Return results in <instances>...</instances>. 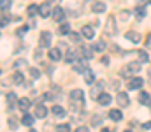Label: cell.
Returning <instances> with one entry per match:
<instances>
[{
  "label": "cell",
  "instance_id": "cell-33",
  "mask_svg": "<svg viewBox=\"0 0 151 132\" xmlns=\"http://www.w3.org/2000/svg\"><path fill=\"white\" fill-rule=\"evenodd\" d=\"M135 14H137V18H144V14H146L144 7H137V9H135Z\"/></svg>",
  "mask_w": 151,
  "mask_h": 132
},
{
  "label": "cell",
  "instance_id": "cell-6",
  "mask_svg": "<svg viewBox=\"0 0 151 132\" xmlns=\"http://www.w3.org/2000/svg\"><path fill=\"white\" fill-rule=\"evenodd\" d=\"M74 71L76 72H86L88 71V60L84 58V60H76L74 62Z\"/></svg>",
  "mask_w": 151,
  "mask_h": 132
},
{
  "label": "cell",
  "instance_id": "cell-14",
  "mask_svg": "<svg viewBox=\"0 0 151 132\" xmlns=\"http://www.w3.org/2000/svg\"><path fill=\"white\" fill-rule=\"evenodd\" d=\"M30 106H32V100H30V99H27V97H21V99L18 100V107H19V109H23V111H27Z\"/></svg>",
  "mask_w": 151,
  "mask_h": 132
},
{
  "label": "cell",
  "instance_id": "cell-34",
  "mask_svg": "<svg viewBox=\"0 0 151 132\" xmlns=\"http://www.w3.org/2000/svg\"><path fill=\"white\" fill-rule=\"evenodd\" d=\"M0 4H2V11H5V9H9V5H11V0H0Z\"/></svg>",
  "mask_w": 151,
  "mask_h": 132
},
{
  "label": "cell",
  "instance_id": "cell-47",
  "mask_svg": "<svg viewBox=\"0 0 151 132\" xmlns=\"http://www.w3.org/2000/svg\"><path fill=\"white\" fill-rule=\"evenodd\" d=\"M100 132H111V131H109V129H102Z\"/></svg>",
  "mask_w": 151,
  "mask_h": 132
},
{
  "label": "cell",
  "instance_id": "cell-20",
  "mask_svg": "<svg viewBox=\"0 0 151 132\" xmlns=\"http://www.w3.org/2000/svg\"><path fill=\"white\" fill-rule=\"evenodd\" d=\"M109 118H111L113 122H119V120L123 118V113H121L119 109H111V111H109Z\"/></svg>",
  "mask_w": 151,
  "mask_h": 132
},
{
  "label": "cell",
  "instance_id": "cell-25",
  "mask_svg": "<svg viewBox=\"0 0 151 132\" xmlns=\"http://www.w3.org/2000/svg\"><path fill=\"white\" fill-rule=\"evenodd\" d=\"M34 118H35V116H32V115H23V118H21V123L30 127V125L34 123Z\"/></svg>",
  "mask_w": 151,
  "mask_h": 132
},
{
  "label": "cell",
  "instance_id": "cell-8",
  "mask_svg": "<svg viewBox=\"0 0 151 132\" xmlns=\"http://www.w3.org/2000/svg\"><path fill=\"white\" fill-rule=\"evenodd\" d=\"M142 85H144V79H141V78H130V81H128L130 90H139V88H142Z\"/></svg>",
  "mask_w": 151,
  "mask_h": 132
},
{
  "label": "cell",
  "instance_id": "cell-39",
  "mask_svg": "<svg viewBox=\"0 0 151 132\" xmlns=\"http://www.w3.org/2000/svg\"><path fill=\"white\" fill-rule=\"evenodd\" d=\"M100 63H102V65H107V63H109V58H107V56H102V58H100Z\"/></svg>",
  "mask_w": 151,
  "mask_h": 132
},
{
  "label": "cell",
  "instance_id": "cell-29",
  "mask_svg": "<svg viewBox=\"0 0 151 132\" xmlns=\"http://www.w3.org/2000/svg\"><path fill=\"white\" fill-rule=\"evenodd\" d=\"M93 49L95 51H106V43L104 41H97V43L93 44Z\"/></svg>",
  "mask_w": 151,
  "mask_h": 132
},
{
  "label": "cell",
  "instance_id": "cell-31",
  "mask_svg": "<svg viewBox=\"0 0 151 132\" xmlns=\"http://www.w3.org/2000/svg\"><path fill=\"white\" fill-rule=\"evenodd\" d=\"M7 122H9V127H11L12 131H16V129H18V120H16V118H9Z\"/></svg>",
  "mask_w": 151,
  "mask_h": 132
},
{
  "label": "cell",
  "instance_id": "cell-18",
  "mask_svg": "<svg viewBox=\"0 0 151 132\" xmlns=\"http://www.w3.org/2000/svg\"><path fill=\"white\" fill-rule=\"evenodd\" d=\"M102 87H104V81H99V83H97L95 87L91 88V93H90V95H91L93 99H97V97H99V95L102 93V92H100V90H102Z\"/></svg>",
  "mask_w": 151,
  "mask_h": 132
},
{
  "label": "cell",
  "instance_id": "cell-38",
  "mask_svg": "<svg viewBox=\"0 0 151 132\" xmlns=\"http://www.w3.org/2000/svg\"><path fill=\"white\" fill-rule=\"evenodd\" d=\"M27 30H28L27 27H21V28H18V30H16V35H23V34H25Z\"/></svg>",
  "mask_w": 151,
  "mask_h": 132
},
{
  "label": "cell",
  "instance_id": "cell-3",
  "mask_svg": "<svg viewBox=\"0 0 151 132\" xmlns=\"http://www.w3.org/2000/svg\"><path fill=\"white\" fill-rule=\"evenodd\" d=\"M116 32H118V28H116V18H114L113 14L111 16H107V19H106V28H104V35H116Z\"/></svg>",
  "mask_w": 151,
  "mask_h": 132
},
{
  "label": "cell",
  "instance_id": "cell-37",
  "mask_svg": "<svg viewBox=\"0 0 151 132\" xmlns=\"http://www.w3.org/2000/svg\"><path fill=\"white\" fill-rule=\"evenodd\" d=\"M69 35H70V39H72V41H74V43H77V41H79V39H81V37H79V34H76V32H70V34H69Z\"/></svg>",
  "mask_w": 151,
  "mask_h": 132
},
{
  "label": "cell",
  "instance_id": "cell-17",
  "mask_svg": "<svg viewBox=\"0 0 151 132\" xmlns=\"http://www.w3.org/2000/svg\"><path fill=\"white\" fill-rule=\"evenodd\" d=\"M77 56H79V53H77V51H67L63 60H65L67 63H74L76 60H77Z\"/></svg>",
  "mask_w": 151,
  "mask_h": 132
},
{
  "label": "cell",
  "instance_id": "cell-50",
  "mask_svg": "<svg viewBox=\"0 0 151 132\" xmlns=\"http://www.w3.org/2000/svg\"><path fill=\"white\" fill-rule=\"evenodd\" d=\"M125 132H130V131H125Z\"/></svg>",
  "mask_w": 151,
  "mask_h": 132
},
{
  "label": "cell",
  "instance_id": "cell-45",
  "mask_svg": "<svg viewBox=\"0 0 151 132\" xmlns=\"http://www.w3.org/2000/svg\"><path fill=\"white\" fill-rule=\"evenodd\" d=\"M58 48H60V49H67V44H63V43H60V44H58Z\"/></svg>",
  "mask_w": 151,
  "mask_h": 132
},
{
  "label": "cell",
  "instance_id": "cell-13",
  "mask_svg": "<svg viewBox=\"0 0 151 132\" xmlns=\"http://www.w3.org/2000/svg\"><path fill=\"white\" fill-rule=\"evenodd\" d=\"M46 115H47V107H44V106H35L34 107V116L35 118H46Z\"/></svg>",
  "mask_w": 151,
  "mask_h": 132
},
{
  "label": "cell",
  "instance_id": "cell-10",
  "mask_svg": "<svg viewBox=\"0 0 151 132\" xmlns=\"http://www.w3.org/2000/svg\"><path fill=\"white\" fill-rule=\"evenodd\" d=\"M49 58L53 60V62H58L60 58H62V49L60 48H49Z\"/></svg>",
  "mask_w": 151,
  "mask_h": 132
},
{
  "label": "cell",
  "instance_id": "cell-26",
  "mask_svg": "<svg viewBox=\"0 0 151 132\" xmlns=\"http://www.w3.org/2000/svg\"><path fill=\"white\" fill-rule=\"evenodd\" d=\"M60 34L62 35H69L70 34V25L69 23H62L60 25Z\"/></svg>",
  "mask_w": 151,
  "mask_h": 132
},
{
  "label": "cell",
  "instance_id": "cell-1",
  "mask_svg": "<svg viewBox=\"0 0 151 132\" xmlns=\"http://www.w3.org/2000/svg\"><path fill=\"white\" fill-rule=\"evenodd\" d=\"M70 106H72V111H81L84 107V93L83 90H72L70 92Z\"/></svg>",
  "mask_w": 151,
  "mask_h": 132
},
{
  "label": "cell",
  "instance_id": "cell-11",
  "mask_svg": "<svg viewBox=\"0 0 151 132\" xmlns=\"http://www.w3.org/2000/svg\"><path fill=\"white\" fill-rule=\"evenodd\" d=\"M18 100H19V99L16 97V93H12V92H11V93H7V107H9V109H16Z\"/></svg>",
  "mask_w": 151,
  "mask_h": 132
},
{
  "label": "cell",
  "instance_id": "cell-42",
  "mask_svg": "<svg viewBox=\"0 0 151 132\" xmlns=\"http://www.w3.org/2000/svg\"><path fill=\"white\" fill-rule=\"evenodd\" d=\"M128 16H130V12H128V11H125V12H121V16H119V18H121V19H127Z\"/></svg>",
  "mask_w": 151,
  "mask_h": 132
},
{
  "label": "cell",
  "instance_id": "cell-4",
  "mask_svg": "<svg viewBox=\"0 0 151 132\" xmlns=\"http://www.w3.org/2000/svg\"><path fill=\"white\" fill-rule=\"evenodd\" d=\"M51 41H53L51 32H40V37H39V46H40V48H47V49H49Z\"/></svg>",
  "mask_w": 151,
  "mask_h": 132
},
{
  "label": "cell",
  "instance_id": "cell-41",
  "mask_svg": "<svg viewBox=\"0 0 151 132\" xmlns=\"http://www.w3.org/2000/svg\"><path fill=\"white\" fill-rule=\"evenodd\" d=\"M146 48H151V34H148L146 37Z\"/></svg>",
  "mask_w": 151,
  "mask_h": 132
},
{
  "label": "cell",
  "instance_id": "cell-27",
  "mask_svg": "<svg viewBox=\"0 0 151 132\" xmlns=\"http://www.w3.org/2000/svg\"><path fill=\"white\" fill-rule=\"evenodd\" d=\"M137 58H139V62H141V63H146V62L150 60V56H148V53H146V51H137Z\"/></svg>",
  "mask_w": 151,
  "mask_h": 132
},
{
  "label": "cell",
  "instance_id": "cell-24",
  "mask_svg": "<svg viewBox=\"0 0 151 132\" xmlns=\"http://www.w3.org/2000/svg\"><path fill=\"white\" fill-rule=\"evenodd\" d=\"M23 79H25V78H23L21 72H14V74H12V83H14V85H21Z\"/></svg>",
  "mask_w": 151,
  "mask_h": 132
},
{
  "label": "cell",
  "instance_id": "cell-40",
  "mask_svg": "<svg viewBox=\"0 0 151 132\" xmlns=\"http://www.w3.org/2000/svg\"><path fill=\"white\" fill-rule=\"evenodd\" d=\"M21 65H27V62H25V60H18V62L14 63V67H21Z\"/></svg>",
  "mask_w": 151,
  "mask_h": 132
},
{
  "label": "cell",
  "instance_id": "cell-2",
  "mask_svg": "<svg viewBox=\"0 0 151 132\" xmlns=\"http://www.w3.org/2000/svg\"><path fill=\"white\" fill-rule=\"evenodd\" d=\"M141 71V62H132V63H127L123 69H121V76L123 78H130L132 74L139 72Z\"/></svg>",
  "mask_w": 151,
  "mask_h": 132
},
{
  "label": "cell",
  "instance_id": "cell-32",
  "mask_svg": "<svg viewBox=\"0 0 151 132\" xmlns=\"http://www.w3.org/2000/svg\"><path fill=\"white\" fill-rule=\"evenodd\" d=\"M56 132H70V127L65 123V125H56Z\"/></svg>",
  "mask_w": 151,
  "mask_h": 132
},
{
  "label": "cell",
  "instance_id": "cell-16",
  "mask_svg": "<svg viewBox=\"0 0 151 132\" xmlns=\"http://www.w3.org/2000/svg\"><path fill=\"white\" fill-rule=\"evenodd\" d=\"M63 14H65V12H63V9H62V7H55L51 16H53V19H55V21H62V19H63Z\"/></svg>",
  "mask_w": 151,
  "mask_h": 132
},
{
  "label": "cell",
  "instance_id": "cell-43",
  "mask_svg": "<svg viewBox=\"0 0 151 132\" xmlns=\"http://www.w3.org/2000/svg\"><path fill=\"white\" fill-rule=\"evenodd\" d=\"M76 132H90V131H88V127H77Z\"/></svg>",
  "mask_w": 151,
  "mask_h": 132
},
{
  "label": "cell",
  "instance_id": "cell-9",
  "mask_svg": "<svg viewBox=\"0 0 151 132\" xmlns=\"http://www.w3.org/2000/svg\"><path fill=\"white\" fill-rule=\"evenodd\" d=\"M81 35L86 37V39H91V37H95V28L90 27V25H84V27L81 28Z\"/></svg>",
  "mask_w": 151,
  "mask_h": 132
},
{
  "label": "cell",
  "instance_id": "cell-19",
  "mask_svg": "<svg viewBox=\"0 0 151 132\" xmlns=\"http://www.w3.org/2000/svg\"><path fill=\"white\" fill-rule=\"evenodd\" d=\"M51 111H53V115H55V116H58V118H63V116L67 115V111H65L62 106H53V107H51Z\"/></svg>",
  "mask_w": 151,
  "mask_h": 132
},
{
  "label": "cell",
  "instance_id": "cell-30",
  "mask_svg": "<svg viewBox=\"0 0 151 132\" xmlns=\"http://www.w3.org/2000/svg\"><path fill=\"white\" fill-rule=\"evenodd\" d=\"M37 12H39V5H35V4L28 5V16H35Z\"/></svg>",
  "mask_w": 151,
  "mask_h": 132
},
{
  "label": "cell",
  "instance_id": "cell-44",
  "mask_svg": "<svg viewBox=\"0 0 151 132\" xmlns=\"http://www.w3.org/2000/svg\"><path fill=\"white\" fill-rule=\"evenodd\" d=\"M142 129H146V131H148V129H151V122H146V123L142 125Z\"/></svg>",
  "mask_w": 151,
  "mask_h": 132
},
{
  "label": "cell",
  "instance_id": "cell-23",
  "mask_svg": "<svg viewBox=\"0 0 151 132\" xmlns=\"http://www.w3.org/2000/svg\"><path fill=\"white\" fill-rule=\"evenodd\" d=\"M84 81H86L88 85H93V83H95V74H93V72H91L90 69H88V71L84 72Z\"/></svg>",
  "mask_w": 151,
  "mask_h": 132
},
{
  "label": "cell",
  "instance_id": "cell-46",
  "mask_svg": "<svg viewBox=\"0 0 151 132\" xmlns=\"http://www.w3.org/2000/svg\"><path fill=\"white\" fill-rule=\"evenodd\" d=\"M111 87H113V88H118V81H111Z\"/></svg>",
  "mask_w": 151,
  "mask_h": 132
},
{
  "label": "cell",
  "instance_id": "cell-21",
  "mask_svg": "<svg viewBox=\"0 0 151 132\" xmlns=\"http://www.w3.org/2000/svg\"><path fill=\"white\" fill-rule=\"evenodd\" d=\"M139 102H141V104H144V106H150V104H151L150 93H146V92H141V93H139Z\"/></svg>",
  "mask_w": 151,
  "mask_h": 132
},
{
  "label": "cell",
  "instance_id": "cell-5",
  "mask_svg": "<svg viewBox=\"0 0 151 132\" xmlns=\"http://www.w3.org/2000/svg\"><path fill=\"white\" fill-rule=\"evenodd\" d=\"M116 102H118V106H119V107H128L130 99H128V95H127L125 92H119V93L116 95Z\"/></svg>",
  "mask_w": 151,
  "mask_h": 132
},
{
  "label": "cell",
  "instance_id": "cell-22",
  "mask_svg": "<svg viewBox=\"0 0 151 132\" xmlns=\"http://www.w3.org/2000/svg\"><path fill=\"white\" fill-rule=\"evenodd\" d=\"M91 11L97 12V14H99V12H104V11H106V4H104V2H95V4L91 5Z\"/></svg>",
  "mask_w": 151,
  "mask_h": 132
},
{
  "label": "cell",
  "instance_id": "cell-36",
  "mask_svg": "<svg viewBox=\"0 0 151 132\" xmlns=\"http://www.w3.org/2000/svg\"><path fill=\"white\" fill-rule=\"evenodd\" d=\"M100 120H102L100 116H93V118H91V125H93V127H95V125H100Z\"/></svg>",
  "mask_w": 151,
  "mask_h": 132
},
{
  "label": "cell",
  "instance_id": "cell-35",
  "mask_svg": "<svg viewBox=\"0 0 151 132\" xmlns=\"http://www.w3.org/2000/svg\"><path fill=\"white\" fill-rule=\"evenodd\" d=\"M30 74H32V78H35V79H37L39 76H40V72H39V69H34V67L30 69Z\"/></svg>",
  "mask_w": 151,
  "mask_h": 132
},
{
  "label": "cell",
  "instance_id": "cell-48",
  "mask_svg": "<svg viewBox=\"0 0 151 132\" xmlns=\"http://www.w3.org/2000/svg\"><path fill=\"white\" fill-rule=\"evenodd\" d=\"M148 76H150V79H151V71H148Z\"/></svg>",
  "mask_w": 151,
  "mask_h": 132
},
{
  "label": "cell",
  "instance_id": "cell-7",
  "mask_svg": "<svg viewBox=\"0 0 151 132\" xmlns=\"http://www.w3.org/2000/svg\"><path fill=\"white\" fill-rule=\"evenodd\" d=\"M39 14H40L42 18H49V14H53V11H51V7H49V2H44V4L39 5Z\"/></svg>",
  "mask_w": 151,
  "mask_h": 132
},
{
  "label": "cell",
  "instance_id": "cell-49",
  "mask_svg": "<svg viewBox=\"0 0 151 132\" xmlns=\"http://www.w3.org/2000/svg\"><path fill=\"white\" fill-rule=\"evenodd\" d=\"M30 132H37V131H30Z\"/></svg>",
  "mask_w": 151,
  "mask_h": 132
},
{
  "label": "cell",
  "instance_id": "cell-15",
  "mask_svg": "<svg viewBox=\"0 0 151 132\" xmlns=\"http://www.w3.org/2000/svg\"><path fill=\"white\" fill-rule=\"evenodd\" d=\"M125 37H127L128 41H132L134 44L141 43V34H139V32H132V30H130V32H127V35H125Z\"/></svg>",
  "mask_w": 151,
  "mask_h": 132
},
{
  "label": "cell",
  "instance_id": "cell-12",
  "mask_svg": "<svg viewBox=\"0 0 151 132\" xmlns=\"http://www.w3.org/2000/svg\"><path fill=\"white\" fill-rule=\"evenodd\" d=\"M97 100H99V104H100V106H109L113 99H111V95H109V93L102 92V93H100V95L97 97Z\"/></svg>",
  "mask_w": 151,
  "mask_h": 132
},
{
  "label": "cell",
  "instance_id": "cell-28",
  "mask_svg": "<svg viewBox=\"0 0 151 132\" xmlns=\"http://www.w3.org/2000/svg\"><path fill=\"white\" fill-rule=\"evenodd\" d=\"M81 55H83V56H84L86 60L93 56V53H91V49H90V48H86V46H83V48H81Z\"/></svg>",
  "mask_w": 151,
  "mask_h": 132
}]
</instances>
